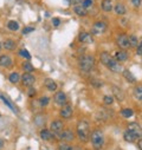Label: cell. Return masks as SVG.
I'll use <instances>...</instances> for the list:
<instances>
[{"mask_svg": "<svg viewBox=\"0 0 142 150\" xmlns=\"http://www.w3.org/2000/svg\"><path fill=\"white\" fill-rule=\"evenodd\" d=\"M94 65H95V59H94L93 56H83V57L81 58L79 66L83 71H85V72L91 71Z\"/></svg>", "mask_w": 142, "mask_h": 150, "instance_id": "1", "label": "cell"}, {"mask_svg": "<svg viewBox=\"0 0 142 150\" xmlns=\"http://www.w3.org/2000/svg\"><path fill=\"white\" fill-rule=\"evenodd\" d=\"M77 133H78V136L82 141H88L89 136H90V130H89V124L85 121H82L78 123Z\"/></svg>", "mask_w": 142, "mask_h": 150, "instance_id": "2", "label": "cell"}, {"mask_svg": "<svg viewBox=\"0 0 142 150\" xmlns=\"http://www.w3.org/2000/svg\"><path fill=\"white\" fill-rule=\"evenodd\" d=\"M91 143L96 149H100L103 143H104V136L102 134V131L100 130H95L94 133L91 134Z\"/></svg>", "mask_w": 142, "mask_h": 150, "instance_id": "3", "label": "cell"}, {"mask_svg": "<svg viewBox=\"0 0 142 150\" xmlns=\"http://www.w3.org/2000/svg\"><path fill=\"white\" fill-rule=\"evenodd\" d=\"M117 44H118V46L122 47L123 50L130 47L129 37H128L127 34H120V35H117Z\"/></svg>", "mask_w": 142, "mask_h": 150, "instance_id": "4", "label": "cell"}, {"mask_svg": "<svg viewBox=\"0 0 142 150\" xmlns=\"http://www.w3.org/2000/svg\"><path fill=\"white\" fill-rule=\"evenodd\" d=\"M51 131H52V134H55V135H58L62 137V134L63 133V123L61 121H55V122H52L51 123Z\"/></svg>", "mask_w": 142, "mask_h": 150, "instance_id": "5", "label": "cell"}, {"mask_svg": "<svg viewBox=\"0 0 142 150\" xmlns=\"http://www.w3.org/2000/svg\"><path fill=\"white\" fill-rule=\"evenodd\" d=\"M128 130L130 131V133H133L137 138L139 137H142V128L137 124V123H130L129 125H128Z\"/></svg>", "mask_w": 142, "mask_h": 150, "instance_id": "6", "label": "cell"}, {"mask_svg": "<svg viewBox=\"0 0 142 150\" xmlns=\"http://www.w3.org/2000/svg\"><path fill=\"white\" fill-rule=\"evenodd\" d=\"M34 82H36V78H34L33 74H31L30 72L24 73V76H23V85H25L27 88H31Z\"/></svg>", "mask_w": 142, "mask_h": 150, "instance_id": "7", "label": "cell"}, {"mask_svg": "<svg viewBox=\"0 0 142 150\" xmlns=\"http://www.w3.org/2000/svg\"><path fill=\"white\" fill-rule=\"evenodd\" d=\"M105 30H106V24L103 23V22H97V23L94 24L91 31H93V33H95V34H101V33H103Z\"/></svg>", "mask_w": 142, "mask_h": 150, "instance_id": "8", "label": "cell"}, {"mask_svg": "<svg viewBox=\"0 0 142 150\" xmlns=\"http://www.w3.org/2000/svg\"><path fill=\"white\" fill-rule=\"evenodd\" d=\"M71 115H72V108H71L70 104H66L65 103L62 106V109H61V116L63 118H70Z\"/></svg>", "mask_w": 142, "mask_h": 150, "instance_id": "9", "label": "cell"}, {"mask_svg": "<svg viewBox=\"0 0 142 150\" xmlns=\"http://www.w3.org/2000/svg\"><path fill=\"white\" fill-rule=\"evenodd\" d=\"M106 67H108L109 70H111L113 72H120L121 70H122V66L118 64V62L117 60H115V59H111L109 63H108V65H106Z\"/></svg>", "mask_w": 142, "mask_h": 150, "instance_id": "10", "label": "cell"}, {"mask_svg": "<svg viewBox=\"0 0 142 150\" xmlns=\"http://www.w3.org/2000/svg\"><path fill=\"white\" fill-rule=\"evenodd\" d=\"M12 65V59L10 56H6V54H3L0 56V66L3 67H10Z\"/></svg>", "mask_w": 142, "mask_h": 150, "instance_id": "11", "label": "cell"}, {"mask_svg": "<svg viewBox=\"0 0 142 150\" xmlns=\"http://www.w3.org/2000/svg\"><path fill=\"white\" fill-rule=\"evenodd\" d=\"M55 102L58 104V105H64L66 103V96H65V93L59 91L57 92L56 95H55Z\"/></svg>", "mask_w": 142, "mask_h": 150, "instance_id": "12", "label": "cell"}, {"mask_svg": "<svg viewBox=\"0 0 142 150\" xmlns=\"http://www.w3.org/2000/svg\"><path fill=\"white\" fill-rule=\"evenodd\" d=\"M79 42L85 43V44H90V43H93V37L88 32H82L79 34Z\"/></svg>", "mask_w": 142, "mask_h": 150, "instance_id": "13", "label": "cell"}, {"mask_svg": "<svg viewBox=\"0 0 142 150\" xmlns=\"http://www.w3.org/2000/svg\"><path fill=\"white\" fill-rule=\"evenodd\" d=\"M74 11H75V13H76L77 15H79V17H84V15L88 14V10H86L83 5H76L75 8H74Z\"/></svg>", "mask_w": 142, "mask_h": 150, "instance_id": "14", "label": "cell"}, {"mask_svg": "<svg viewBox=\"0 0 142 150\" xmlns=\"http://www.w3.org/2000/svg\"><path fill=\"white\" fill-rule=\"evenodd\" d=\"M113 93L115 95V97H116V99L117 101H123L124 99V92L120 89V88H116V86H114L113 88Z\"/></svg>", "mask_w": 142, "mask_h": 150, "instance_id": "15", "label": "cell"}, {"mask_svg": "<svg viewBox=\"0 0 142 150\" xmlns=\"http://www.w3.org/2000/svg\"><path fill=\"white\" fill-rule=\"evenodd\" d=\"M45 86H46V89L50 90V91H56V89H57L56 82L53 81V79H51V78L45 79Z\"/></svg>", "mask_w": 142, "mask_h": 150, "instance_id": "16", "label": "cell"}, {"mask_svg": "<svg viewBox=\"0 0 142 150\" xmlns=\"http://www.w3.org/2000/svg\"><path fill=\"white\" fill-rule=\"evenodd\" d=\"M102 10L105 12H110L113 10L111 0H102Z\"/></svg>", "mask_w": 142, "mask_h": 150, "instance_id": "17", "label": "cell"}, {"mask_svg": "<svg viewBox=\"0 0 142 150\" xmlns=\"http://www.w3.org/2000/svg\"><path fill=\"white\" fill-rule=\"evenodd\" d=\"M128 59V53L126 51H118L116 53V60L117 62H124Z\"/></svg>", "mask_w": 142, "mask_h": 150, "instance_id": "18", "label": "cell"}, {"mask_svg": "<svg viewBox=\"0 0 142 150\" xmlns=\"http://www.w3.org/2000/svg\"><path fill=\"white\" fill-rule=\"evenodd\" d=\"M40 137H42L43 140H45V141H49V140H51V138L53 137V134L51 133V131L46 130V129H43V130L40 131Z\"/></svg>", "mask_w": 142, "mask_h": 150, "instance_id": "19", "label": "cell"}, {"mask_svg": "<svg viewBox=\"0 0 142 150\" xmlns=\"http://www.w3.org/2000/svg\"><path fill=\"white\" fill-rule=\"evenodd\" d=\"M113 58H111V56L108 53V52H103L102 54H101V62L106 66V65H108V63Z\"/></svg>", "mask_w": 142, "mask_h": 150, "instance_id": "20", "label": "cell"}, {"mask_svg": "<svg viewBox=\"0 0 142 150\" xmlns=\"http://www.w3.org/2000/svg\"><path fill=\"white\" fill-rule=\"evenodd\" d=\"M115 12H116V14L122 15V14H126L127 8H126V6H124L123 4H117V5L115 6Z\"/></svg>", "mask_w": 142, "mask_h": 150, "instance_id": "21", "label": "cell"}, {"mask_svg": "<svg viewBox=\"0 0 142 150\" xmlns=\"http://www.w3.org/2000/svg\"><path fill=\"white\" fill-rule=\"evenodd\" d=\"M3 46H4V49H6V50H8V51H12V50H14L15 49V43L13 42V40H5L4 43H3Z\"/></svg>", "mask_w": 142, "mask_h": 150, "instance_id": "22", "label": "cell"}, {"mask_svg": "<svg viewBox=\"0 0 142 150\" xmlns=\"http://www.w3.org/2000/svg\"><path fill=\"white\" fill-rule=\"evenodd\" d=\"M123 137H124V140H126L127 142H135V140L137 138L133 133H130L129 130H127L126 133H124V136Z\"/></svg>", "mask_w": 142, "mask_h": 150, "instance_id": "23", "label": "cell"}, {"mask_svg": "<svg viewBox=\"0 0 142 150\" xmlns=\"http://www.w3.org/2000/svg\"><path fill=\"white\" fill-rule=\"evenodd\" d=\"M62 138L65 140V141H71V140H74V134H72V131H71V130H65L64 133L62 134Z\"/></svg>", "mask_w": 142, "mask_h": 150, "instance_id": "24", "label": "cell"}, {"mask_svg": "<svg viewBox=\"0 0 142 150\" xmlns=\"http://www.w3.org/2000/svg\"><path fill=\"white\" fill-rule=\"evenodd\" d=\"M123 76H124V78H126L128 82H130V83H134V82L136 81L135 77L132 74V72L128 71V70H124V71H123Z\"/></svg>", "mask_w": 142, "mask_h": 150, "instance_id": "25", "label": "cell"}, {"mask_svg": "<svg viewBox=\"0 0 142 150\" xmlns=\"http://www.w3.org/2000/svg\"><path fill=\"white\" fill-rule=\"evenodd\" d=\"M34 123H36V125H38V126L44 125V124H45V117H43V115L36 116V117H34Z\"/></svg>", "mask_w": 142, "mask_h": 150, "instance_id": "26", "label": "cell"}, {"mask_svg": "<svg viewBox=\"0 0 142 150\" xmlns=\"http://www.w3.org/2000/svg\"><path fill=\"white\" fill-rule=\"evenodd\" d=\"M121 115H122L124 118H129V117H132V116L134 115V111H133L132 109H123V110L121 111Z\"/></svg>", "mask_w": 142, "mask_h": 150, "instance_id": "27", "label": "cell"}, {"mask_svg": "<svg viewBox=\"0 0 142 150\" xmlns=\"http://www.w3.org/2000/svg\"><path fill=\"white\" fill-rule=\"evenodd\" d=\"M7 27H8L11 31H18V30H19V25H18V23H17V22H14V20L8 22Z\"/></svg>", "mask_w": 142, "mask_h": 150, "instance_id": "28", "label": "cell"}, {"mask_svg": "<svg viewBox=\"0 0 142 150\" xmlns=\"http://www.w3.org/2000/svg\"><path fill=\"white\" fill-rule=\"evenodd\" d=\"M8 79H10V82H11V83L15 84V83H18V81H19V74H18L17 72H13V73H11V74H10Z\"/></svg>", "mask_w": 142, "mask_h": 150, "instance_id": "29", "label": "cell"}, {"mask_svg": "<svg viewBox=\"0 0 142 150\" xmlns=\"http://www.w3.org/2000/svg\"><path fill=\"white\" fill-rule=\"evenodd\" d=\"M134 96L135 98H137L139 101H142V88H136L134 90Z\"/></svg>", "mask_w": 142, "mask_h": 150, "instance_id": "30", "label": "cell"}, {"mask_svg": "<svg viewBox=\"0 0 142 150\" xmlns=\"http://www.w3.org/2000/svg\"><path fill=\"white\" fill-rule=\"evenodd\" d=\"M129 44H130V46L132 47H136L137 45H139V43H137V38L135 35H130L129 37Z\"/></svg>", "mask_w": 142, "mask_h": 150, "instance_id": "31", "label": "cell"}, {"mask_svg": "<svg viewBox=\"0 0 142 150\" xmlns=\"http://www.w3.org/2000/svg\"><path fill=\"white\" fill-rule=\"evenodd\" d=\"M0 98H1V99L4 101V103H5V104H6V105H7V106H8L10 109H11V110H13V111H17V109H15V108H14V106H13V105L11 104V102H10V101H8L7 98H5V97H4L3 95H0Z\"/></svg>", "mask_w": 142, "mask_h": 150, "instance_id": "32", "label": "cell"}, {"mask_svg": "<svg viewBox=\"0 0 142 150\" xmlns=\"http://www.w3.org/2000/svg\"><path fill=\"white\" fill-rule=\"evenodd\" d=\"M19 54L22 56V57L26 58V59H31V54H30L26 50H20V51H19Z\"/></svg>", "mask_w": 142, "mask_h": 150, "instance_id": "33", "label": "cell"}, {"mask_svg": "<svg viewBox=\"0 0 142 150\" xmlns=\"http://www.w3.org/2000/svg\"><path fill=\"white\" fill-rule=\"evenodd\" d=\"M23 69H24V71H26V72L33 71V66H32L30 63H24V64H23Z\"/></svg>", "mask_w": 142, "mask_h": 150, "instance_id": "34", "label": "cell"}, {"mask_svg": "<svg viewBox=\"0 0 142 150\" xmlns=\"http://www.w3.org/2000/svg\"><path fill=\"white\" fill-rule=\"evenodd\" d=\"M113 97L111 96H105L104 97V99H103V102H104V104L105 105H110V104H113Z\"/></svg>", "mask_w": 142, "mask_h": 150, "instance_id": "35", "label": "cell"}, {"mask_svg": "<svg viewBox=\"0 0 142 150\" xmlns=\"http://www.w3.org/2000/svg\"><path fill=\"white\" fill-rule=\"evenodd\" d=\"M93 4H94V1L93 0H83V6L85 7V8H89L90 6H93Z\"/></svg>", "mask_w": 142, "mask_h": 150, "instance_id": "36", "label": "cell"}, {"mask_svg": "<svg viewBox=\"0 0 142 150\" xmlns=\"http://www.w3.org/2000/svg\"><path fill=\"white\" fill-rule=\"evenodd\" d=\"M58 150H72V148H71L70 145L63 143V144H59L58 145Z\"/></svg>", "mask_w": 142, "mask_h": 150, "instance_id": "37", "label": "cell"}, {"mask_svg": "<svg viewBox=\"0 0 142 150\" xmlns=\"http://www.w3.org/2000/svg\"><path fill=\"white\" fill-rule=\"evenodd\" d=\"M34 31V27H31V26H29V27H25L24 30H23V34H27V33H30V32H33Z\"/></svg>", "mask_w": 142, "mask_h": 150, "instance_id": "38", "label": "cell"}, {"mask_svg": "<svg viewBox=\"0 0 142 150\" xmlns=\"http://www.w3.org/2000/svg\"><path fill=\"white\" fill-rule=\"evenodd\" d=\"M40 104L43 105V106H45V105H47L49 104V98L47 97H43V98H40Z\"/></svg>", "mask_w": 142, "mask_h": 150, "instance_id": "39", "label": "cell"}, {"mask_svg": "<svg viewBox=\"0 0 142 150\" xmlns=\"http://www.w3.org/2000/svg\"><path fill=\"white\" fill-rule=\"evenodd\" d=\"M141 3H142V0H132V4H133L135 7H139V6L141 5Z\"/></svg>", "mask_w": 142, "mask_h": 150, "instance_id": "40", "label": "cell"}, {"mask_svg": "<svg viewBox=\"0 0 142 150\" xmlns=\"http://www.w3.org/2000/svg\"><path fill=\"white\" fill-rule=\"evenodd\" d=\"M137 47V54H140V56H142V42L136 46Z\"/></svg>", "mask_w": 142, "mask_h": 150, "instance_id": "41", "label": "cell"}, {"mask_svg": "<svg viewBox=\"0 0 142 150\" xmlns=\"http://www.w3.org/2000/svg\"><path fill=\"white\" fill-rule=\"evenodd\" d=\"M52 24L55 25V26H59L61 20H59V19H57V18H55V19H52Z\"/></svg>", "mask_w": 142, "mask_h": 150, "instance_id": "42", "label": "cell"}, {"mask_svg": "<svg viewBox=\"0 0 142 150\" xmlns=\"http://www.w3.org/2000/svg\"><path fill=\"white\" fill-rule=\"evenodd\" d=\"M69 3H70L71 5H78V4L81 3V0H69Z\"/></svg>", "mask_w": 142, "mask_h": 150, "instance_id": "43", "label": "cell"}, {"mask_svg": "<svg viewBox=\"0 0 142 150\" xmlns=\"http://www.w3.org/2000/svg\"><path fill=\"white\" fill-rule=\"evenodd\" d=\"M34 93H36V90H34V89H30V90H29V96L32 97V96H34Z\"/></svg>", "mask_w": 142, "mask_h": 150, "instance_id": "44", "label": "cell"}, {"mask_svg": "<svg viewBox=\"0 0 142 150\" xmlns=\"http://www.w3.org/2000/svg\"><path fill=\"white\" fill-rule=\"evenodd\" d=\"M137 144H139V148H140V150H142V140H140Z\"/></svg>", "mask_w": 142, "mask_h": 150, "instance_id": "45", "label": "cell"}, {"mask_svg": "<svg viewBox=\"0 0 142 150\" xmlns=\"http://www.w3.org/2000/svg\"><path fill=\"white\" fill-rule=\"evenodd\" d=\"M3 145H4V141H3L1 138H0V148H1Z\"/></svg>", "mask_w": 142, "mask_h": 150, "instance_id": "46", "label": "cell"}, {"mask_svg": "<svg viewBox=\"0 0 142 150\" xmlns=\"http://www.w3.org/2000/svg\"><path fill=\"white\" fill-rule=\"evenodd\" d=\"M1 46H3V44H1V43H0V50H1V49H3Z\"/></svg>", "mask_w": 142, "mask_h": 150, "instance_id": "47", "label": "cell"}]
</instances>
